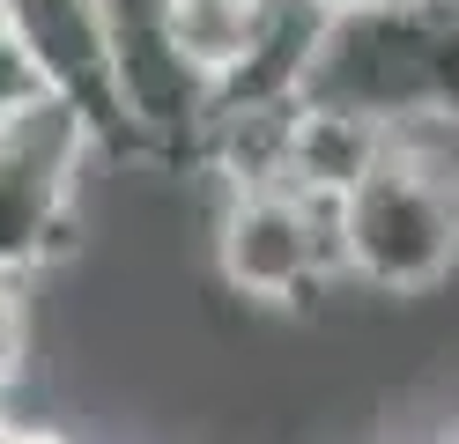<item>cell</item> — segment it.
I'll list each match as a JSON object with an SVG mask.
<instances>
[{
	"label": "cell",
	"mask_w": 459,
	"mask_h": 444,
	"mask_svg": "<svg viewBox=\"0 0 459 444\" xmlns=\"http://www.w3.org/2000/svg\"><path fill=\"white\" fill-rule=\"evenodd\" d=\"M429 8H445V15H459V0H429Z\"/></svg>",
	"instance_id": "12"
},
{
	"label": "cell",
	"mask_w": 459,
	"mask_h": 444,
	"mask_svg": "<svg viewBox=\"0 0 459 444\" xmlns=\"http://www.w3.org/2000/svg\"><path fill=\"white\" fill-rule=\"evenodd\" d=\"M274 0H163V22H170V45L186 52V67L222 89L230 74L245 67V52L260 45Z\"/></svg>",
	"instance_id": "7"
},
{
	"label": "cell",
	"mask_w": 459,
	"mask_h": 444,
	"mask_svg": "<svg viewBox=\"0 0 459 444\" xmlns=\"http://www.w3.org/2000/svg\"><path fill=\"white\" fill-rule=\"evenodd\" d=\"M45 89H38V74H30V59L15 52V38H8V22H0V118H15L22 104H38Z\"/></svg>",
	"instance_id": "9"
},
{
	"label": "cell",
	"mask_w": 459,
	"mask_h": 444,
	"mask_svg": "<svg viewBox=\"0 0 459 444\" xmlns=\"http://www.w3.org/2000/svg\"><path fill=\"white\" fill-rule=\"evenodd\" d=\"M97 163V134L52 97L0 118V274L8 282H30L74 252L82 186Z\"/></svg>",
	"instance_id": "2"
},
{
	"label": "cell",
	"mask_w": 459,
	"mask_h": 444,
	"mask_svg": "<svg viewBox=\"0 0 459 444\" xmlns=\"http://www.w3.org/2000/svg\"><path fill=\"white\" fill-rule=\"evenodd\" d=\"M111 22V104L134 156H200V134L215 118V89L170 45L163 0H104Z\"/></svg>",
	"instance_id": "4"
},
{
	"label": "cell",
	"mask_w": 459,
	"mask_h": 444,
	"mask_svg": "<svg viewBox=\"0 0 459 444\" xmlns=\"http://www.w3.org/2000/svg\"><path fill=\"white\" fill-rule=\"evenodd\" d=\"M429 444H459V430H445V437H429Z\"/></svg>",
	"instance_id": "13"
},
{
	"label": "cell",
	"mask_w": 459,
	"mask_h": 444,
	"mask_svg": "<svg viewBox=\"0 0 459 444\" xmlns=\"http://www.w3.org/2000/svg\"><path fill=\"white\" fill-rule=\"evenodd\" d=\"M0 22H8L15 52L30 59V74L52 104H67L82 126L97 134L104 163L134 156L119 104H111V22L104 0H0Z\"/></svg>",
	"instance_id": "5"
},
{
	"label": "cell",
	"mask_w": 459,
	"mask_h": 444,
	"mask_svg": "<svg viewBox=\"0 0 459 444\" xmlns=\"http://www.w3.org/2000/svg\"><path fill=\"white\" fill-rule=\"evenodd\" d=\"M341 282L370 296H429L459 274V156L437 134H400L393 156L333 207Z\"/></svg>",
	"instance_id": "1"
},
{
	"label": "cell",
	"mask_w": 459,
	"mask_h": 444,
	"mask_svg": "<svg viewBox=\"0 0 459 444\" xmlns=\"http://www.w3.org/2000/svg\"><path fill=\"white\" fill-rule=\"evenodd\" d=\"M15 437H22V422L8 414V400H0V444H15Z\"/></svg>",
	"instance_id": "11"
},
{
	"label": "cell",
	"mask_w": 459,
	"mask_h": 444,
	"mask_svg": "<svg viewBox=\"0 0 459 444\" xmlns=\"http://www.w3.org/2000/svg\"><path fill=\"white\" fill-rule=\"evenodd\" d=\"M215 274L245 304H304L341 282L333 207L290 186H238L215 207Z\"/></svg>",
	"instance_id": "3"
},
{
	"label": "cell",
	"mask_w": 459,
	"mask_h": 444,
	"mask_svg": "<svg viewBox=\"0 0 459 444\" xmlns=\"http://www.w3.org/2000/svg\"><path fill=\"white\" fill-rule=\"evenodd\" d=\"M319 22H363V15H385V8H408V0H304Z\"/></svg>",
	"instance_id": "10"
},
{
	"label": "cell",
	"mask_w": 459,
	"mask_h": 444,
	"mask_svg": "<svg viewBox=\"0 0 459 444\" xmlns=\"http://www.w3.org/2000/svg\"><path fill=\"white\" fill-rule=\"evenodd\" d=\"M30 296H22V282L0 274V400L22 385V370H30Z\"/></svg>",
	"instance_id": "8"
},
{
	"label": "cell",
	"mask_w": 459,
	"mask_h": 444,
	"mask_svg": "<svg viewBox=\"0 0 459 444\" xmlns=\"http://www.w3.org/2000/svg\"><path fill=\"white\" fill-rule=\"evenodd\" d=\"M393 126L363 118L349 104H319V97H297L290 104V134H281V186L319 200V207H341L370 170L393 156Z\"/></svg>",
	"instance_id": "6"
}]
</instances>
